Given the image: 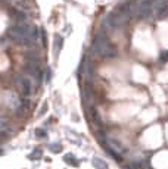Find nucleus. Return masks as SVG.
Here are the masks:
<instances>
[{
    "mask_svg": "<svg viewBox=\"0 0 168 169\" xmlns=\"http://www.w3.org/2000/svg\"><path fill=\"white\" fill-rule=\"evenodd\" d=\"M93 166H95L96 169H108V166H106V163L102 160V159H93Z\"/></svg>",
    "mask_w": 168,
    "mask_h": 169,
    "instance_id": "nucleus-6",
    "label": "nucleus"
},
{
    "mask_svg": "<svg viewBox=\"0 0 168 169\" xmlns=\"http://www.w3.org/2000/svg\"><path fill=\"white\" fill-rule=\"evenodd\" d=\"M46 79H47V81L50 79V69H47V73H46Z\"/></svg>",
    "mask_w": 168,
    "mask_h": 169,
    "instance_id": "nucleus-8",
    "label": "nucleus"
},
{
    "mask_svg": "<svg viewBox=\"0 0 168 169\" xmlns=\"http://www.w3.org/2000/svg\"><path fill=\"white\" fill-rule=\"evenodd\" d=\"M67 2H68V0H67Z\"/></svg>",
    "mask_w": 168,
    "mask_h": 169,
    "instance_id": "nucleus-10",
    "label": "nucleus"
},
{
    "mask_svg": "<svg viewBox=\"0 0 168 169\" xmlns=\"http://www.w3.org/2000/svg\"><path fill=\"white\" fill-rule=\"evenodd\" d=\"M21 84H22L24 96H30V93H31V82L27 78H24V79H21Z\"/></svg>",
    "mask_w": 168,
    "mask_h": 169,
    "instance_id": "nucleus-4",
    "label": "nucleus"
},
{
    "mask_svg": "<svg viewBox=\"0 0 168 169\" xmlns=\"http://www.w3.org/2000/svg\"><path fill=\"white\" fill-rule=\"evenodd\" d=\"M91 97H93V94H91L90 87H86L83 90V101L84 103H90V101H91Z\"/></svg>",
    "mask_w": 168,
    "mask_h": 169,
    "instance_id": "nucleus-5",
    "label": "nucleus"
},
{
    "mask_svg": "<svg viewBox=\"0 0 168 169\" xmlns=\"http://www.w3.org/2000/svg\"><path fill=\"white\" fill-rule=\"evenodd\" d=\"M93 50L102 57H115L117 50L109 43L108 37L103 33H97L93 38Z\"/></svg>",
    "mask_w": 168,
    "mask_h": 169,
    "instance_id": "nucleus-1",
    "label": "nucleus"
},
{
    "mask_svg": "<svg viewBox=\"0 0 168 169\" xmlns=\"http://www.w3.org/2000/svg\"><path fill=\"white\" fill-rule=\"evenodd\" d=\"M35 134H37V135H40V137H41V135H46V132H44V131H37Z\"/></svg>",
    "mask_w": 168,
    "mask_h": 169,
    "instance_id": "nucleus-9",
    "label": "nucleus"
},
{
    "mask_svg": "<svg viewBox=\"0 0 168 169\" xmlns=\"http://www.w3.org/2000/svg\"><path fill=\"white\" fill-rule=\"evenodd\" d=\"M108 147L111 149V150H114V152H118V153H123V147H121V144L119 143H117V141L114 140H109L108 141Z\"/></svg>",
    "mask_w": 168,
    "mask_h": 169,
    "instance_id": "nucleus-3",
    "label": "nucleus"
},
{
    "mask_svg": "<svg viewBox=\"0 0 168 169\" xmlns=\"http://www.w3.org/2000/svg\"><path fill=\"white\" fill-rule=\"evenodd\" d=\"M30 37L33 38V41H39V40H40V29L35 28V27H31V33H30Z\"/></svg>",
    "mask_w": 168,
    "mask_h": 169,
    "instance_id": "nucleus-7",
    "label": "nucleus"
},
{
    "mask_svg": "<svg viewBox=\"0 0 168 169\" xmlns=\"http://www.w3.org/2000/svg\"><path fill=\"white\" fill-rule=\"evenodd\" d=\"M152 11H153V0H142V3H140L139 16L149 18L152 15Z\"/></svg>",
    "mask_w": 168,
    "mask_h": 169,
    "instance_id": "nucleus-2",
    "label": "nucleus"
}]
</instances>
